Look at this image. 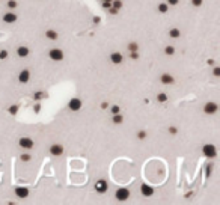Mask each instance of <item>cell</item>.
<instances>
[{
	"mask_svg": "<svg viewBox=\"0 0 220 205\" xmlns=\"http://www.w3.org/2000/svg\"><path fill=\"white\" fill-rule=\"evenodd\" d=\"M110 60H112L115 65H119V63L124 60V56H122L121 53H118V51H116V53H112V55H110Z\"/></svg>",
	"mask_w": 220,
	"mask_h": 205,
	"instance_id": "cell-9",
	"label": "cell"
},
{
	"mask_svg": "<svg viewBox=\"0 0 220 205\" xmlns=\"http://www.w3.org/2000/svg\"><path fill=\"white\" fill-rule=\"evenodd\" d=\"M81 107V101L79 98H72L70 101V109L71 110H74V112H77V110H80Z\"/></svg>",
	"mask_w": 220,
	"mask_h": 205,
	"instance_id": "cell-8",
	"label": "cell"
},
{
	"mask_svg": "<svg viewBox=\"0 0 220 205\" xmlns=\"http://www.w3.org/2000/svg\"><path fill=\"white\" fill-rule=\"evenodd\" d=\"M30 79V72L27 71V69H23L21 72H20V76H18V80L21 81V83H27Z\"/></svg>",
	"mask_w": 220,
	"mask_h": 205,
	"instance_id": "cell-11",
	"label": "cell"
},
{
	"mask_svg": "<svg viewBox=\"0 0 220 205\" xmlns=\"http://www.w3.org/2000/svg\"><path fill=\"white\" fill-rule=\"evenodd\" d=\"M17 55H18L20 57H26L27 55H29V48H27V47H18Z\"/></svg>",
	"mask_w": 220,
	"mask_h": 205,
	"instance_id": "cell-15",
	"label": "cell"
},
{
	"mask_svg": "<svg viewBox=\"0 0 220 205\" xmlns=\"http://www.w3.org/2000/svg\"><path fill=\"white\" fill-rule=\"evenodd\" d=\"M6 57H8V51H6V50L0 51V59H6Z\"/></svg>",
	"mask_w": 220,
	"mask_h": 205,
	"instance_id": "cell-25",
	"label": "cell"
},
{
	"mask_svg": "<svg viewBox=\"0 0 220 205\" xmlns=\"http://www.w3.org/2000/svg\"><path fill=\"white\" fill-rule=\"evenodd\" d=\"M95 190L97 192H100V193H104L107 192V182L104 180H100V181L95 182Z\"/></svg>",
	"mask_w": 220,
	"mask_h": 205,
	"instance_id": "cell-6",
	"label": "cell"
},
{
	"mask_svg": "<svg viewBox=\"0 0 220 205\" xmlns=\"http://www.w3.org/2000/svg\"><path fill=\"white\" fill-rule=\"evenodd\" d=\"M167 8H169V5H167V3H160V5H158V11L163 12V14H164V12H167Z\"/></svg>",
	"mask_w": 220,
	"mask_h": 205,
	"instance_id": "cell-17",
	"label": "cell"
},
{
	"mask_svg": "<svg viewBox=\"0 0 220 205\" xmlns=\"http://www.w3.org/2000/svg\"><path fill=\"white\" fill-rule=\"evenodd\" d=\"M116 113H119V107H118V106H113V107H112V115H116Z\"/></svg>",
	"mask_w": 220,
	"mask_h": 205,
	"instance_id": "cell-26",
	"label": "cell"
},
{
	"mask_svg": "<svg viewBox=\"0 0 220 205\" xmlns=\"http://www.w3.org/2000/svg\"><path fill=\"white\" fill-rule=\"evenodd\" d=\"M122 121H124V118H122L119 113H116L115 116H113V122H115V124H121Z\"/></svg>",
	"mask_w": 220,
	"mask_h": 205,
	"instance_id": "cell-18",
	"label": "cell"
},
{
	"mask_svg": "<svg viewBox=\"0 0 220 205\" xmlns=\"http://www.w3.org/2000/svg\"><path fill=\"white\" fill-rule=\"evenodd\" d=\"M214 76L217 77V76H220V68H216L214 69Z\"/></svg>",
	"mask_w": 220,
	"mask_h": 205,
	"instance_id": "cell-29",
	"label": "cell"
},
{
	"mask_svg": "<svg viewBox=\"0 0 220 205\" xmlns=\"http://www.w3.org/2000/svg\"><path fill=\"white\" fill-rule=\"evenodd\" d=\"M115 196H116V199L118 201H127L128 198H130V190L128 189H125V187H121V189H118L116 190V193H115Z\"/></svg>",
	"mask_w": 220,
	"mask_h": 205,
	"instance_id": "cell-1",
	"label": "cell"
},
{
	"mask_svg": "<svg viewBox=\"0 0 220 205\" xmlns=\"http://www.w3.org/2000/svg\"><path fill=\"white\" fill-rule=\"evenodd\" d=\"M48 56H50V59H53V60H62L63 59V51L59 50V48H53V50H50Z\"/></svg>",
	"mask_w": 220,
	"mask_h": 205,
	"instance_id": "cell-2",
	"label": "cell"
},
{
	"mask_svg": "<svg viewBox=\"0 0 220 205\" xmlns=\"http://www.w3.org/2000/svg\"><path fill=\"white\" fill-rule=\"evenodd\" d=\"M130 48H131V50H134V48H137V46H136V44H131V46H130Z\"/></svg>",
	"mask_w": 220,
	"mask_h": 205,
	"instance_id": "cell-33",
	"label": "cell"
},
{
	"mask_svg": "<svg viewBox=\"0 0 220 205\" xmlns=\"http://www.w3.org/2000/svg\"><path fill=\"white\" fill-rule=\"evenodd\" d=\"M17 110H18V109H17V106H11V107H9V113H12V115L17 113Z\"/></svg>",
	"mask_w": 220,
	"mask_h": 205,
	"instance_id": "cell-24",
	"label": "cell"
},
{
	"mask_svg": "<svg viewBox=\"0 0 220 205\" xmlns=\"http://www.w3.org/2000/svg\"><path fill=\"white\" fill-rule=\"evenodd\" d=\"M50 152H51L53 155H60V154H63V148H62L60 145H51Z\"/></svg>",
	"mask_w": 220,
	"mask_h": 205,
	"instance_id": "cell-12",
	"label": "cell"
},
{
	"mask_svg": "<svg viewBox=\"0 0 220 205\" xmlns=\"http://www.w3.org/2000/svg\"><path fill=\"white\" fill-rule=\"evenodd\" d=\"M103 6H104V8H109V6H110V2H104V5H103Z\"/></svg>",
	"mask_w": 220,
	"mask_h": 205,
	"instance_id": "cell-31",
	"label": "cell"
},
{
	"mask_svg": "<svg viewBox=\"0 0 220 205\" xmlns=\"http://www.w3.org/2000/svg\"><path fill=\"white\" fill-rule=\"evenodd\" d=\"M15 194H17L18 198L24 199V198L29 196V190H27V187H17V189H15Z\"/></svg>",
	"mask_w": 220,
	"mask_h": 205,
	"instance_id": "cell-7",
	"label": "cell"
},
{
	"mask_svg": "<svg viewBox=\"0 0 220 205\" xmlns=\"http://www.w3.org/2000/svg\"><path fill=\"white\" fill-rule=\"evenodd\" d=\"M192 3H193L195 6H201V5H202V0H192Z\"/></svg>",
	"mask_w": 220,
	"mask_h": 205,
	"instance_id": "cell-27",
	"label": "cell"
},
{
	"mask_svg": "<svg viewBox=\"0 0 220 205\" xmlns=\"http://www.w3.org/2000/svg\"><path fill=\"white\" fill-rule=\"evenodd\" d=\"M169 35H170L172 38H178V36H179V30H178V29H170Z\"/></svg>",
	"mask_w": 220,
	"mask_h": 205,
	"instance_id": "cell-19",
	"label": "cell"
},
{
	"mask_svg": "<svg viewBox=\"0 0 220 205\" xmlns=\"http://www.w3.org/2000/svg\"><path fill=\"white\" fill-rule=\"evenodd\" d=\"M20 146L24 149H30L33 146V140L30 137H21L20 139Z\"/></svg>",
	"mask_w": 220,
	"mask_h": 205,
	"instance_id": "cell-4",
	"label": "cell"
},
{
	"mask_svg": "<svg viewBox=\"0 0 220 205\" xmlns=\"http://www.w3.org/2000/svg\"><path fill=\"white\" fill-rule=\"evenodd\" d=\"M164 51H166V55H169V56H170V55H174L175 53V48L169 46V47H166V50H164Z\"/></svg>",
	"mask_w": 220,
	"mask_h": 205,
	"instance_id": "cell-21",
	"label": "cell"
},
{
	"mask_svg": "<svg viewBox=\"0 0 220 205\" xmlns=\"http://www.w3.org/2000/svg\"><path fill=\"white\" fill-rule=\"evenodd\" d=\"M160 80H162V83H164V85H170V83H174V77H172L170 74H163L162 77H160Z\"/></svg>",
	"mask_w": 220,
	"mask_h": 205,
	"instance_id": "cell-14",
	"label": "cell"
},
{
	"mask_svg": "<svg viewBox=\"0 0 220 205\" xmlns=\"http://www.w3.org/2000/svg\"><path fill=\"white\" fill-rule=\"evenodd\" d=\"M143 137H145V133H143V131H140V133H139V139H143Z\"/></svg>",
	"mask_w": 220,
	"mask_h": 205,
	"instance_id": "cell-30",
	"label": "cell"
},
{
	"mask_svg": "<svg viewBox=\"0 0 220 205\" xmlns=\"http://www.w3.org/2000/svg\"><path fill=\"white\" fill-rule=\"evenodd\" d=\"M204 154L208 157V159H213L217 155V151H216V146L214 145H205L204 146Z\"/></svg>",
	"mask_w": 220,
	"mask_h": 205,
	"instance_id": "cell-3",
	"label": "cell"
},
{
	"mask_svg": "<svg viewBox=\"0 0 220 205\" xmlns=\"http://www.w3.org/2000/svg\"><path fill=\"white\" fill-rule=\"evenodd\" d=\"M47 38H50V39H56L58 38V33L53 30V29H50V30H47Z\"/></svg>",
	"mask_w": 220,
	"mask_h": 205,
	"instance_id": "cell-16",
	"label": "cell"
},
{
	"mask_svg": "<svg viewBox=\"0 0 220 205\" xmlns=\"http://www.w3.org/2000/svg\"><path fill=\"white\" fill-rule=\"evenodd\" d=\"M103 2H110V3H112V2H113V0H103Z\"/></svg>",
	"mask_w": 220,
	"mask_h": 205,
	"instance_id": "cell-34",
	"label": "cell"
},
{
	"mask_svg": "<svg viewBox=\"0 0 220 205\" xmlns=\"http://www.w3.org/2000/svg\"><path fill=\"white\" fill-rule=\"evenodd\" d=\"M140 190H142V194H143V196H151V194L154 193V189H152L151 185H148V184H142Z\"/></svg>",
	"mask_w": 220,
	"mask_h": 205,
	"instance_id": "cell-10",
	"label": "cell"
},
{
	"mask_svg": "<svg viewBox=\"0 0 220 205\" xmlns=\"http://www.w3.org/2000/svg\"><path fill=\"white\" fill-rule=\"evenodd\" d=\"M21 159H23L24 161H26V160H30V157H29V155H23V157H21Z\"/></svg>",
	"mask_w": 220,
	"mask_h": 205,
	"instance_id": "cell-32",
	"label": "cell"
},
{
	"mask_svg": "<svg viewBox=\"0 0 220 205\" xmlns=\"http://www.w3.org/2000/svg\"><path fill=\"white\" fill-rule=\"evenodd\" d=\"M113 6H115V9H119V8L122 6V3H121V0H116V2H113Z\"/></svg>",
	"mask_w": 220,
	"mask_h": 205,
	"instance_id": "cell-23",
	"label": "cell"
},
{
	"mask_svg": "<svg viewBox=\"0 0 220 205\" xmlns=\"http://www.w3.org/2000/svg\"><path fill=\"white\" fill-rule=\"evenodd\" d=\"M3 21H6V23H14V21H17V15L12 14V12H8V14L3 15Z\"/></svg>",
	"mask_w": 220,
	"mask_h": 205,
	"instance_id": "cell-13",
	"label": "cell"
},
{
	"mask_svg": "<svg viewBox=\"0 0 220 205\" xmlns=\"http://www.w3.org/2000/svg\"><path fill=\"white\" fill-rule=\"evenodd\" d=\"M8 6H9L11 9L17 8V2H14V0H9V2H8Z\"/></svg>",
	"mask_w": 220,
	"mask_h": 205,
	"instance_id": "cell-22",
	"label": "cell"
},
{
	"mask_svg": "<svg viewBox=\"0 0 220 205\" xmlns=\"http://www.w3.org/2000/svg\"><path fill=\"white\" fill-rule=\"evenodd\" d=\"M167 5H172V6H175V5H178V0H167Z\"/></svg>",
	"mask_w": 220,
	"mask_h": 205,
	"instance_id": "cell-28",
	"label": "cell"
},
{
	"mask_svg": "<svg viewBox=\"0 0 220 205\" xmlns=\"http://www.w3.org/2000/svg\"><path fill=\"white\" fill-rule=\"evenodd\" d=\"M204 112L205 113H208V115H214L216 112H217V104L216 102H207L205 104V107H204Z\"/></svg>",
	"mask_w": 220,
	"mask_h": 205,
	"instance_id": "cell-5",
	"label": "cell"
},
{
	"mask_svg": "<svg viewBox=\"0 0 220 205\" xmlns=\"http://www.w3.org/2000/svg\"><path fill=\"white\" fill-rule=\"evenodd\" d=\"M157 100L160 102H164L166 100H167V97H166V94H158V97H157Z\"/></svg>",
	"mask_w": 220,
	"mask_h": 205,
	"instance_id": "cell-20",
	"label": "cell"
}]
</instances>
